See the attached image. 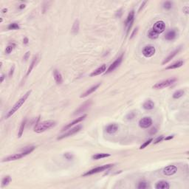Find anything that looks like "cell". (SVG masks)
<instances>
[{"label": "cell", "instance_id": "4", "mask_svg": "<svg viewBox=\"0 0 189 189\" xmlns=\"http://www.w3.org/2000/svg\"><path fill=\"white\" fill-rule=\"evenodd\" d=\"M177 80V79L176 78H168V79H166V80H162L160 82L157 83L155 85L153 86V89H155V90L164 89V88L168 87L171 85H172Z\"/></svg>", "mask_w": 189, "mask_h": 189}, {"label": "cell", "instance_id": "48", "mask_svg": "<svg viewBox=\"0 0 189 189\" xmlns=\"http://www.w3.org/2000/svg\"><path fill=\"white\" fill-rule=\"evenodd\" d=\"M5 76L4 74H2V76H1V83H2L4 80H5Z\"/></svg>", "mask_w": 189, "mask_h": 189}, {"label": "cell", "instance_id": "2", "mask_svg": "<svg viewBox=\"0 0 189 189\" xmlns=\"http://www.w3.org/2000/svg\"><path fill=\"white\" fill-rule=\"evenodd\" d=\"M56 121L53 120H46L40 123H36V125L34 127V132L36 133H42L49 130L56 126Z\"/></svg>", "mask_w": 189, "mask_h": 189}, {"label": "cell", "instance_id": "7", "mask_svg": "<svg viewBox=\"0 0 189 189\" xmlns=\"http://www.w3.org/2000/svg\"><path fill=\"white\" fill-rule=\"evenodd\" d=\"M153 31L157 33L158 35L160 33H163L165 30V24L163 21H157V22L154 24L153 28L151 29Z\"/></svg>", "mask_w": 189, "mask_h": 189}, {"label": "cell", "instance_id": "8", "mask_svg": "<svg viewBox=\"0 0 189 189\" xmlns=\"http://www.w3.org/2000/svg\"><path fill=\"white\" fill-rule=\"evenodd\" d=\"M134 11L132 10L127 16V19L125 21V26L126 27L127 30H126V35L129 34L130 29L132 28V24L134 23Z\"/></svg>", "mask_w": 189, "mask_h": 189}, {"label": "cell", "instance_id": "5", "mask_svg": "<svg viewBox=\"0 0 189 189\" xmlns=\"http://www.w3.org/2000/svg\"><path fill=\"white\" fill-rule=\"evenodd\" d=\"M113 166L114 164H107V165L98 166V167H96V168H95L93 169H91L90 171H86L85 174H84L82 176L83 177H87V176H90V175L95 174H98V173H100V172H102V171L107 170V169H109V168L113 167Z\"/></svg>", "mask_w": 189, "mask_h": 189}, {"label": "cell", "instance_id": "28", "mask_svg": "<svg viewBox=\"0 0 189 189\" xmlns=\"http://www.w3.org/2000/svg\"><path fill=\"white\" fill-rule=\"evenodd\" d=\"M185 94V91L183 90H180L176 91L173 94V98L174 99H178L181 98L182 96H183V95Z\"/></svg>", "mask_w": 189, "mask_h": 189}, {"label": "cell", "instance_id": "50", "mask_svg": "<svg viewBox=\"0 0 189 189\" xmlns=\"http://www.w3.org/2000/svg\"><path fill=\"white\" fill-rule=\"evenodd\" d=\"M0 22H1V23L3 22V19H2V18H1V19H0Z\"/></svg>", "mask_w": 189, "mask_h": 189}, {"label": "cell", "instance_id": "15", "mask_svg": "<svg viewBox=\"0 0 189 189\" xmlns=\"http://www.w3.org/2000/svg\"><path fill=\"white\" fill-rule=\"evenodd\" d=\"M180 50H181V47H178L177 49H176L175 50H174L172 52H171L170 55L169 56H168L165 58V59H164V61L163 62V64H167V63H168L169 62H171L174 58L178 53L180 51Z\"/></svg>", "mask_w": 189, "mask_h": 189}, {"label": "cell", "instance_id": "42", "mask_svg": "<svg viewBox=\"0 0 189 189\" xmlns=\"http://www.w3.org/2000/svg\"><path fill=\"white\" fill-rule=\"evenodd\" d=\"M146 3H147V1H144V2H143V3H142L141 5H140V8H139V10H138L139 12H140V10H141L143 8L144 5H146Z\"/></svg>", "mask_w": 189, "mask_h": 189}, {"label": "cell", "instance_id": "21", "mask_svg": "<svg viewBox=\"0 0 189 189\" xmlns=\"http://www.w3.org/2000/svg\"><path fill=\"white\" fill-rule=\"evenodd\" d=\"M53 76H54V79L56 80L57 84H62L63 82V78H62V74L60 73V72L57 70H55L53 71Z\"/></svg>", "mask_w": 189, "mask_h": 189}, {"label": "cell", "instance_id": "41", "mask_svg": "<svg viewBox=\"0 0 189 189\" xmlns=\"http://www.w3.org/2000/svg\"><path fill=\"white\" fill-rule=\"evenodd\" d=\"M137 30H138V28H137L134 29V31H133V32H132V33L131 34V36H130V38H132L133 37H134V36H135V34H136V33H137Z\"/></svg>", "mask_w": 189, "mask_h": 189}, {"label": "cell", "instance_id": "44", "mask_svg": "<svg viewBox=\"0 0 189 189\" xmlns=\"http://www.w3.org/2000/svg\"><path fill=\"white\" fill-rule=\"evenodd\" d=\"M30 52H26V54H25V56H24V59L25 60V61H27L28 59V58L30 57Z\"/></svg>", "mask_w": 189, "mask_h": 189}, {"label": "cell", "instance_id": "13", "mask_svg": "<svg viewBox=\"0 0 189 189\" xmlns=\"http://www.w3.org/2000/svg\"><path fill=\"white\" fill-rule=\"evenodd\" d=\"M86 114H84V115H82V116H80V118H77V119H76V120H74L72 122H71V123H70L69 124H67L66 126H65L62 129V132H64L65 130H67V129H70L72 126H75L76 124H78V123H80V122H81L82 120H84V119L86 118Z\"/></svg>", "mask_w": 189, "mask_h": 189}, {"label": "cell", "instance_id": "38", "mask_svg": "<svg viewBox=\"0 0 189 189\" xmlns=\"http://www.w3.org/2000/svg\"><path fill=\"white\" fill-rule=\"evenodd\" d=\"M64 157L66 158V160H72L73 158V155L72 154H70V153H65L64 154Z\"/></svg>", "mask_w": 189, "mask_h": 189}, {"label": "cell", "instance_id": "47", "mask_svg": "<svg viewBox=\"0 0 189 189\" xmlns=\"http://www.w3.org/2000/svg\"><path fill=\"white\" fill-rule=\"evenodd\" d=\"M25 7H26V5H24V4H21V5H19V8L20 10H22L24 9V8H25Z\"/></svg>", "mask_w": 189, "mask_h": 189}, {"label": "cell", "instance_id": "39", "mask_svg": "<svg viewBox=\"0 0 189 189\" xmlns=\"http://www.w3.org/2000/svg\"><path fill=\"white\" fill-rule=\"evenodd\" d=\"M14 70H15V67L14 66H13L11 67V69H10V72H9V77H12L13 75H14Z\"/></svg>", "mask_w": 189, "mask_h": 189}, {"label": "cell", "instance_id": "1", "mask_svg": "<svg viewBox=\"0 0 189 189\" xmlns=\"http://www.w3.org/2000/svg\"><path fill=\"white\" fill-rule=\"evenodd\" d=\"M35 146H30L26 148L24 150L20 152V153H18V154H14L13 155H10V156L4 158L2 160V162H10V161H14V160H19L21 158H22L24 157L27 156L29 154H30L32 151H34L35 149Z\"/></svg>", "mask_w": 189, "mask_h": 189}, {"label": "cell", "instance_id": "23", "mask_svg": "<svg viewBox=\"0 0 189 189\" xmlns=\"http://www.w3.org/2000/svg\"><path fill=\"white\" fill-rule=\"evenodd\" d=\"M154 106H155V104L151 100H148L143 104V109H146V110H151V109L154 108Z\"/></svg>", "mask_w": 189, "mask_h": 189}, {"label": "cell", "instance_id": "24", "mask_svg": "<svg viewBox=\"0 0 189 189\" xmlns=\"http://www.w3.org/2000/svg\"><path fill=\"white\" fill-rule=\"evenodd\" d=\"M79 21L76 19L75 22L73 23L72 28V34H77L79 31Z\"/></svg>", "mask_w": 189, "mask_h": 189}, {"label": "cell", "instance_id": "31", "mask_svg": "<svg viewBox=\"0 0 189 189\" xmlns=\"http://www.w3.org/2000/svg\"><path fill=\"white\" fill-rule=\"evenodd\" d=\"M15 47H16V44H15L14 43L9 44L8 47H6V49H5V53L6 54H10V52H12V51L14 50Z\"/></svg>", "mask_w": 189, "mask_h": 189}, {"label": "cell", "instance_id": "40", "mask_svg": "<svg viewBox=\"0 0 189 189\" xmlns=\"http://www.w3.org/2000/svg\"><path fill=\"white\" fill-rule=\"evenodd\" d=\"M183 12L185 14H189V8L188 6H185L183 8Z\"/></svg>", "mask_w": 189, "mask_h": 189}, {"label": "cell", "instance_id": "9", "mask_svg": "<svg viewBox=\"0 0 189 189\" xmlns=\"http://www.w3.org/2000/svg\"><path fill=\"white\" fill-rule=\"evenodd\" d=\"M155 52H156L155 47L152 45H148L144 47V48L143 49L142 53L146 58H150L155 54Z\"/></svg>", "mask_w": 189, "mask_h": 189}, {"label": "cell", "instance_id": "17", "mask_svg": "<svg viewBox=\"0 0 189 189\" xmlns=\"http://www.w3.org/2000/svg\"><path fill=\"white\" fill-rule=\"evenodd\" d=\"M100 86V83L99 84H95V85L92 86L91 88H90L89 90H87L84 93H83V94L80 95V98H86V97H87V96H89L90 95H91L92 93H93L95 91H96L97 89H98V87H99Z\"/></svg>", "mask_w": 189, "mask_h": 189}, {"label": "cell", "instance_id": "37", "mask_svg": "<svg viewBox=\"0 0 189 189\" xmlns=\"http://www.w3.org/2000/svg\"><path fill=\"white\" fill-rule=\"evenodd\" d=\"M163 139H164V136H163V135H160V137H157L156 139H155V140L154 141V144H157V143H159L162 141Z\"/></svg>", "mask_w": 189, "mask_h": 189}, {"label": "cell", "instance_id": "22", "mask_svg": "<svg viewBox=\"0 0 189 189\" xmlns=\"http://www.w3.org/2000/svg\"><path fill=\"white\" fill-rule=\"evenodd\" d=\"M183 64H184V62L183 61H182V60H180V61H177V62H174V63H173V64H171V65L169 66H168L166 68H165V70H173V69H177V68H179V67H181V66L183 65Z\"/></svg>", "mask_w": 189, "mask_h": 189}, {"label": "cell", "instance_id": "30", "mask_svg": "<svg viewBox=\"0 0 189 189\" xmlns=\"http://www.w3.org/2000/svg\"><path fill=\"white\" fill-rule=\"evenodd\" d=\"M149 188V185L148 184V183L146 182H144V181H142V182H140L138 183V185H137V188L138 189H146Z\"/></svg>", "mask_w": 189, "mask_h": 189}, {"label": "cell", "instance_id": "26", "mask_svg": "<svg viewBox=\"0 0 189 189\" xmlns=\"http://www.w3.org/2000/svg\"><path fill=\"white\" fill-rule=\"evenodd\" d=\"M26 122H27V120L24 119L22 123H21V126H20V128H19V133H18V137H21L22 136L24 133V128H25V126H26Z\"/></svg>", "mask_w": 189, "mask_h": 189}, {"label": "cell", "instance_id": "25", "mask_svg": "<svg viewBox=\"0 0 189 189\" xmlns=\"http://www.w3.org/2000/svg\"><path fill=\"white\" fill-rule=\"evenodd\" d=\"M111 155L109 154H105V153H100V154H96L92 156V159L93 160H100V159H103V158H106L109 157Z\"/></svg>", "mask_w": 189, "mask_h": 189}, {"label": "cell", "instance_id": "46", "mask_svg": "<svg viewBox=\"0 0 189 189\" xmlns=\"http://www.w3.org/2000/svg\"><path fill=\"white\" fill-rule=\"evenodd\" d=\"M174 135H170V136H168V137H165V140H171V139H173L174 138Z\"/></svg>", "mask_w": 189, "mask_h": 189}, {"label": "cell", "instance_id": "3", "mask_svg": "<svg viewBox=\"0 0 189 189\" xmlns=\"http://www.w3.org/2000/svg\"><path fill=\"white\" fill-rule=\"evenodd\" d=\"M30 93H31V90H30V91H28V92H26L25 94L24 95V96L23 97H22L16 103V104L14 105V106L11 108V109L10 110L9 112H8V114H6V116H5V118L6 119H8V118H9L10 117H11L18 110V109L23 105L24 104V102L26 101V100L28 99V97H29V95H30Z\"/></svg>", "mask_w": 189, "mask_h": 189}, {"label": "cell", "instance_id": "16", "mask_svg": "<svg viewBox=\"0 0 189 189\" xmlns=\"http://www.w3.org/2000/svg\"><path fill=\"white\" fill-rule=\"evenodd\" d=\"M177 31L174 29H173L165 33V38L168 41H173L177 38Z\"/></svg>", "mask_w": 189, "mask_h": 189}, {"label": "cell", "instance_id": "32", "mask_svg": "<svg viewBox=\"0 0 189 189\" xmlns=\"http://www.w3.org/2000/svg\"><path fill=\"white\" fill-rule=\"evenodd\" d=\"M158 34L156 33L154 31H153L152 30H151L148 33V37L149 38H151V39H156V38H158Z\"/></svg>", "mask_w": 189, "mask_h": 189}, {"label": "cell", "instance_id": "27", "mask_svg": "<svg viewBox=\"0 0 189 189\" xmlns=\"http://www.w3.org/2000/svg\"><path fill=\"white\" fill-rule=\"evenodd\" d=\"M36 61H37V56H36L33 57V61H32V62H31V64H30V67H29L28 70V72H27V75H26L27 76H28L29 75H30V73L31 72V71L33 70V67H34V66L36 65Z\"/></svg>", "mask_w": 189, "mask_h": 189}, {"label": "cell", "instance_id": "6", "mask_svg": "<svg viewBox=\"0 0 189 189\" xmlns=\"http://www.w3.org/2000/svg\"><path fill=\"white\" fill-rule=\"evenodd\" d=\"M81 129H82V126H81V125H78V126H76L75 127H73L72 129H70L68 132H66V133H64V134H62L61 136H59V137L57 138V140H62V139H64V138H65V137L72 136V135H74V134H76L77 132H78Z\"/></svg>", "mask_w": 189, "mask_h": 189}, {"label": "cell", "instance_id": "11", "mask_svg": "<svg viewBox=\"0 0 189 189\" xmlns=\"http://www.w3.org/2000/svg\"><path fill=\"white\" fill-rule=\"evenodd\" d=\"M152 119L150 117H145L140 120L139 126L142 129H148L152 125Z\"/></svg>", "mask_w": 189, "mask_h": 189}, {"label": "cell", "instance_id": "29", "mask_svg": "<svg viewBox=\"0 0 189 189\" xmlns=\"http://www.w3.org/2000/svg\"><path fill=\"white\" fill-rule=\"evenodd\" d=\"M10 181H11V177H10V176H6V177H5L2 179V186L4 187V186L8 185L10 183Z\"/></svg>", "mask_w": 189, "mask_h": 189}, {"label": "cell", "instance_id": "19", "mask_svg": "<svg viewBox=\"0 0 189 189\" xmlns=\"http://www.w3.org/2000/svg\"><path fill=\"white\" fill-rule=\"evenodd\" d=\"M106 70V64H103V65H101L100 67H98V69H96L95 70L93 71V72L91 73L90 76L93 77V76H99L100 74H102V73L105 72Z\"/></svg>", "mask_w": 189, "mask_h": 189}, {"label": "cell", "instance_id": "18", "mask_svg": "<svg viewBox=\"0 0 189 189\" xmlns=\"http://www.w3.org/2000/svg\"><path fill=\"white\" fill-rule=\"evenodd\" d=\"M118 126L115 123H112V124H109V126H107L106 127V132L109 134H114L115 132H117L118 131Z\"/></svg>", "mask_w": 189, "mask_h": 189}, {"label": "cell", "instance_id": "49", "mask_svg": "<svg viewBox=\"0 0 189 189\" xmlns=\"http://www.w3.org/2000/svg\"><path fill=\"white\" fill-rule=\"evenodd\" d=\"M2 14H5V13L8 12V9L7 8H4V9H2Z\"/></svg>", "mask_w": 189, "mask_h": 189}, {"label": "cell", "instance_id": "12", "mask_svg": "<svg viewBox=\"0 0 189 189\" xmlns=\"http://www.w3.org/2000/svg\"><path fill=\"white\" fill-rule=\"evenodd\" d=\"M177 172V168L175 165L166 166L163 170V173L165 176H171V175L175 174Z\"/></svg>", "mask_w": 189, "mask_h": 189}, {"label": "cell", "instance_id": "43", "mask_svg": "<svg viewBox=\"0 0 189 189\" xmlns=\"http://www.w3.org/2000/svg\"><path fill=\"white\" fill-rule=\"evenodd\" d=\"M157 132V130L156 128H153L150 130V134H154Z\"/></svg>", "mask_w": 189, "mask_h": 189}, {"label": "cell", "instance_id": "45", "mask_svg": "<svg viewBox=\"0 0 189 189\" xmlns=\"http://www.w3.org/2000/svg\"><path fill=\"white\" fill-rule=\"evenodd\" d=\"M29 42V39L28 38H27V37H25V38H24L23 39V43L24 44H28Z\"/></svg>", "mask_w": 189, "mask_h": 189}, {"label": "cell", "instance_id": "34", "mask_svg": "<svg viewBox=\"0 0 189 189\" xmlns=\"http://www.w3.org/2000/svg\"><path fill=\"white\" fill-rule=\"evenodd\" d=\"M8 30H19L20 28L19 24L17 23H11L8 25Z\"/></svg>", "mask_w": 189, "mask_h": 189}, {"label": "cell", "instance_id": "36", "mask_svg": "<svg viewBox=\"0 0 189 189\" xmlns=\"http://www.w3.org/2000/svg\"><path fill=\"white\" fill-rule=\"evenodd\" d=\"M137 115V114L135 113V112H130V113H129L126 115V118L127 119V120H132V119H134V117Z\"/></svg>", "mask_w": 189, "mask_h": 189}, {"label": "cell", "instance_id": "35", "mask_svg": "<svg viewBox=\"0 0 189 189\" xmlns=\"http://www.w3.org/2000/svg\"><path fill=\"white\" fill-rule=\"evenodd\" d=\"M153 141V139L152 138H151V139H149V140H148L147 141H146L143 145H141L140 146V149H143V148H145L146 147H147L150 143H151V142Z\"/></svg>", "mask_w": 189, "mask_h": 189}, {"label": "cell", "instance_id": "14", "mask_svg": "<svg viewBox=\"0 0 189 189\" xmlns=\"http://www.w3.org/2000/svg\"><path fill=\"white\" fill-rule=\"evenodd\" d=\"M91 104H92V100H91L85 102L84 104H83V105H81L80 107L76 110L73 114H74V115H77V114H79L82 113V112H84L86 110L90 107Z\"/></svg>", "mask_w": 189, "mask_h": 189}, {"label": "cell", "instance_id": "10", "mask_svg": "<svg viewBox=\"0 0 189 189\" xmlns=\"http://www.w3.org/2000/svg\"><path fill=\"white\" fill-rule=\"evenodd\" d=\"M123 54H122L120 56H119L114 61V62L109 66V67L107 69V70L106 71V74H108V73H110V72H112V71H114L117 67L120 65V64H121V62L123 61Z\"/></svg>", "mask_w": 189, "mask_h": 189}, {"label": "cell", "instance_id": "33", "mask_svg": "<svg viewBox=\"0 0 189 189\" xmlns=\"http://www.w3.org/2000/svg\"><path fill=\"white\" fill-rule=\"evenodd\" d=\"M172 6H173V3L170 1H166L163 3V8L165 10H171L172 8Z\"/></svg>", "mask_w": 189, "mask_h": 189}, {"label": "cell", "instance_id": "20", "mask_svg": "<svg viewBox=\"0 0 189 189\" xmlns=\"http://www.w3.org/2000/svg\"><path fill=\"white\" fill-rule=\"evenodd\" d=\"M169 188H170L169 183L167 181H164V180L160 181L157 183V184L155 185L156 189H168Z\"/></svg>", "mask_w": 189, "mask_h": 189}]
</instances>
